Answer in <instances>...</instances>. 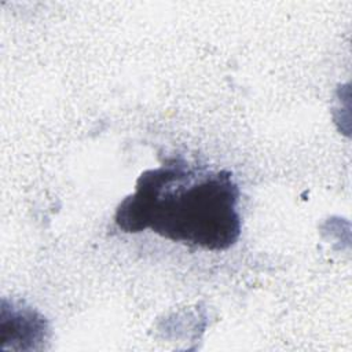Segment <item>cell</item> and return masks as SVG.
<instances>
[{
    "instance_id": "obj_1",
    "label": "cell",
    "mask_w": 352,
    "mask_h": 352,
    "mask_svg": "<svg viewBox=\"0 0 352 352\" xmlns=\"http://www.w3.org/2000/svg\"><path fill=\"white\" fill-rule=\"evenodd\" d=\"M239 188L228 170L191 165L182 157L144 170L116 209L126 234L146 230L192 248L227 250L241 235Z\"/></svg>"
}]
</instances>
